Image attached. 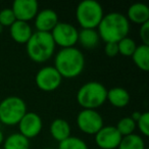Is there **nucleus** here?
Instances as JSON below:
<instances>
[{"instance_id":"nucleus-1","label":"nucleus","mask_w":149,"mask_h":149,"mask_svg":"<svg viewBox=\"0 0 149 149\" xmlns=\"http://www.w3.org/2000/svg\"><path fill=\"white\" fill-rule=\"evenodd\" d=\"M97 29L98 35L104 43H118L125 37H128L130 22L125 15L112 11L103 15Z\"/></svg>"},{"instance_id":"nucleus-2","label":"nucleus","mask_w":149,"mask_h":149,"mask_svg":"<svg viewBox=\"0 0 149 149\" xmlns=\"http://www.w3.org/2000/svg\"><path fill=\"white\" fill-rule=\"evenodd\" d=\"M53 66L62 78L72 79L84 70L85 57L83 52L76 47L61 48L54 57Z\"/></svg>"},{"instance_id":"nucleus-3","label":"nucleus","mask_w":149,"mask_h":149,"mask_svg":"<svg viewBox=\"0 0 149 149\" xmlns=\"http://www.w3.org/2000/svg\"><path fill=\"white\" fill-rule=\"evenodd\" d=\"M55 43L51 34L47 32H33V35L26 43L27 54L33 61L42 63L53 56L55 51Z\"/></svg>"},{"instance_id":"nucleus-4","label":"nucleus","mask_w":149,"mask_h":149,"mask_svg":"<svg viewBox=\"0 0 149 149\" xmlns=\"http://www.w3.org/2000/svg\"><path fill=\"white\" fill-rule=\"evenodd\" d=\"M76 97L83 109L96 110L106 101L107 89L100 82L90 81L79 88Z\"/></svg>"},{"instance_id":"nucleus-5","label":"nucleus","mask_w":149,"mask_h":149,"mask_svg":"<svg viewBox=\"0 0 149 149\" xmlns=\"http://www.w3.org/2000/svg\"><path fill=\"white\" fill-rule=\"evenodd\" d=\"M103 15L102 5L96 0H84L76 8V19L82 29H96Z\"/></svg>"},{"instance_id":"nucleus-6","label":"nucleus","mask_w":149,"mask_h":149,"mask_svg":"<svg viewBox=\"0 0 149 149\" xmlns=\"http://www.w3.org/2000/svg\"><path fill=\"white\" fill-rule=\"evenodd\" d=\"M27 103L19 96H8L0 101V123L15 126L27 112Z\"/></svg>"},{"instance_id":"nucleus-7","label":"nucleus","mask_w":149,"mask_h":149,"mask_svg":"<svg viewBox=\"0 0 149 149\" xmlns=\"http://www.w3.org/2000/svg\"><path fill=\"white\" fill-rule=\"evenodd\" d=\"M50 34L55 45L60 46L61 48L74 47L78 43L79 30L70 23L58 22Z\"/></svg>"},{"instance_id":"nucleus-8","label":"nucleus","mask_w":149,"mask_h":149,"mask_svg":"<svg viewBox=\"0 0 149 149\" xmlns=\"http://www.w3.org/2000/svg\"><path fill=\"white\" fill-rule=\"evenodd\" d=\"M76 122L80 131L87 135H95L103 127L101 114L94 109H82L78 113Z\"/></svg>"},{"instance_id":"nucleus-9","label":"nucleus","mask_w":149,"mask_h":149,"mask_svg":"<svg viewBox=\"0 0 149 149\" xmlns=\"http://www.w3.org/2000/svg\"><path fill=\"white\" fill-rule=\"evenodd\" d=\"M62 77L54 66H43L36 74L35 83L40 90L44 92H51L60 86Z\"/></svg>"},{"instance_id":"nucleus-10","label":"nucleus","mask_w":149,"mask_h":149,"mask_svg":"<svg viewBox=\"0 0 149 149\" xmlns=\"http://www.w3.org/2000/svg\"><path fill=\"white\" fill-rule=\"evenodd\" d=\"M122 138L116 126H103L95 134V143L100 149H118Z\"/></svg>"},{"instance_id":"nucleus-11","label":"nucleus","mask_w":149,"mask_h":149,"mask_svg":"<svg viewBox=\"0 0 149 149\" xmlns=\"http://www.w3.org/2000/svg\"><path fill=\"white\" fill-rule=\"evenodd\" d=\"M17 126H19V134L30 140L31 138H35L40 134L43 127V122L41 116L38 113L33 111H27L19 120Z\"/></svg>"},{"instance_id":"nucleus-12","label":"nucleus","mask_w":149,"mask_h":149,"mask_svg":"<svg viewBox=\"0 0 149 149\" xmlns=\"http://www.w3.org/2000/svg\"><path fill=\"white\" fill-rule=\"evenodd\" d=\"M11 9L17 21L29 23V21L35 19L39 11V3L36 0H15Z\"/></svg>"},{"instance_id":"nucleus-13","label":"nucleus","mask_w":149,"mask_h":149,"mask_svg":"<svg viewBox=\"0 0 149 149\" xmlns=\"http://www.w3.org/2000/svg\"><path fill=\"white\" fill-rule=\"evenodd\" d=\"M59 22L58 15L51 8H44L38 11L35 17V27L39 32H50Z\"/></svg>"},{"instance_id":"nucleus-14","label":"nucleus","mask_w":149,"mask_h":149,"mask_svg":"<svg viewBox=\"0 0 149 149\" xmlns=\"http://www.w3.org/2000/svg\"><path fill=\"white\" fill-rule=\"evenodd\" d=\"M9 31L13 40L19 44H26L33 35V30L30 24L23 21H15L9 27Z\"/></svg>"},{"instance_id":"nucleus-15","label":"nucleus","mask_w":149,"mask_h":149,"mask_svg":"<svg viewBox=\"0 0 149 149\" xmlns=\"http://www.w3.org/2000/svg\"><path fill=\"white\" fill-rule=\"evenodd\" d=\"M127 19L138 25L149 22V7L145 3L136 2L130 5L127 11Z\"/></svg>"},{"instance_id":"nucleus-16","label":"nucleus","mask_w":149,"mask_h":149,"mask_svg":"<svg viewBox=\"0 0 149 149\" xmlns=\"http://www.w3.org/2000/svg\"><path fill=\"white\" fill-rule=\"evenodd\" d=\"M49 132L52 138L59 143L70 136L72 130H70V126L68 120L63 118H55L50 124Z\"/></svg>"},{"instance_id":"nucleus-17","label":"nucleus","mask_w":149,"mask_h":149,"mask_svg":"<svg viewBox=\"0 0 149 149\" xmlns=\"http://www.w3.org/2000/svg\"><path fill=\"white\" fill-rule=\"evenodd\" d=\"M106 100L109 101L111 105L118 108H123L127 106L130 102V93L128 90L123 87H113L107 90Z\"/></svg>"},{"instance_id":"nucleus-18","label":"nucleus","mask_w":149,"mask_h":149,"mask_svg":"<svg viewBox=\"0 0 149 149\" xmlns=\"http://www.w3.org/2000/svg\"><path fill=\"white\" fill-rule=\"evenodd\" d=\"M100 37L96 29H81L78 34V42L86 49H93L98 45Z\"/></svg>"},{"instance_id":"nucleus-19","label":"nucleus","mask_w":149,"mask_h":149,"mask_svg":"<svg viewBox=\"0 0 149 149\" xmlns=\"http://www.w3.org/2000/svg\"><path fill=\"white\" fill-rule=\"evenodd\" d=\"M132 59L137 68L147 72L149 70V45H137L134 53L132 54Z\"/></svg>"},{"instance_id":"nucleus-20","label":"nucleus","mask_w":149,"mask_h":149,"mask_svg":"<svg viewBox=\"0 0 149 149\" xmlns=\"http://www.w3.org/2000/svg\"><path fill=\"white\" fill-rule=\"evenodd\" d=\"M2 149H30V140L19 133H13L4 139Z\"/></svg>"},{"instance_id":"nucleus-21","label":"nucleus","mask_w":149,"mask_h":149,"mask_svg":"<svg viewBox=\"0 0 149 149\" xmlns=\"http://www.w3.org/2000/svg\"><path fill=\"white\" fill-rule=\"evenodd\" d=\"M118 149H146V145L142 137L134 133L123 137Z\"/></svg>"},{"instance_id":"nucleus-22","label":"nucleus","mask_w":149,"mask_h":149,"mask_svg":"<svg viewBox=\"0 0 149 149\" xmlns=\"http://www.w3.org/2000/svg\"><path fill=\"white\" fill-rule=\"evenodd\" d=\"M57 149H89L88 145L83 139L79 137L70 136L68 139L61 141L58 144Z\"/></svg>"},{"instance_id":"nucleus-23","label":"nucleus","mask_w":149,"mask_h":149,"mask_svg":"<svg viewBox=\"0 0 149 149\" xmlns=\"http://www.w3.org/2000/svg\"><path fill=\"white\" fill-rule=\"evenodd\" d=\"M116 128L123 137L129 136L131 134H134V131L136 129V123L130 116H125L116 123Z\"/></svg>"},{"instance_id":"nucleus-24","label":"nucleus","mask_w":149,"mask_h":149,"mask_svg":"<svg viewBox=\"0 0 149 149\" xmlns=\"http://www.w3.org/2000/svg\"><path fill=\"white\" fill-rule=\"evenodd\" d=\"M136 47L137 44L135 40H133L130 37H125L124 39L118 42V54H122L124 56H132Z\"/></svg>"},{"instance_id":"nucleus-25","label":"nucleus","mask_w":149,"mask_h":149,"mask_svg":"<svg viewBox=\"0 0 149 149\" xmlns=\"http://www.w3.org/2000/svg\"><path fill=\"white\" fill-rule=\"evenodd\" d=\"M17 21L13 9L6 7L0 10V26L2 27H10Z\"/></svg>"},{"instance_id":"nucleus-26","label":"nucleus","mask_w":149,"mask_h":149,"mask_svg":"<svg viewBox=\"0 0 149 149\" xmlns=\"http://www.w3.org/2000/svg\"><path fill=\"white\" fill-rule=\"evenodd\" d=\"M136 128L140 130L141 134L145 137L149 136V112L144 111L141 112V116L139 120L136 122Z\"/></svg>"},{"instance_id":"nucleus-27","label":"nucleus","mask_w":149,"mask_h":149,"mask_svg":"<svg viewBox=\"0 0 149 149\" xmlns=\"http://www.w3.org/2000/svg\"><path fill=\"white\" fill-rule=\"evenodd\" d=\"M139 36L142 41V44L149 45V22L144 23L140 26L139 29Z\"/></svg>"},{"instance_id":"nucleus-28","label":"nucleus","mask_w":149,"mask_h":149,"mask_svg":"<svg viewBox=\"0 0 149 149\" xmlns=\"http://www.w3.org/2000/svg\"><path fill=\"white\" fill-rule=\"evenodd\" d=\"M104 53L108 57H114L118 54V43H113V42H108L105 43L104 46Z\"/></svg>"},{"instance_id":"nucleus-29","label":"nucleus","mask_w":149,"mask_h":149,"mask_svg":"<svg viewBox=\"0 0 149 149\" xmlns=\"http://www.w3.org/2000/svg\"><path fill=\"white\" fill-rule=\"evenodd\" d=\"M140 116H141V112H140V111H134V112H132V114H131L130 118H132V120H134L135 123H136L137 120H139V118H140Z\"/></svg>"},{"instance_id":"nucleus-30","label":"nucleus","mask_w":149,"mask_h":149,"mask_svg":"<svg viewBox=\"0 0 149 149\" xmlns=\"http://www.w3.org/2000/svg\"><path fill=\"white\" fill-rule=\"evenodd\" d=\"M4 135H3V133H2V131L0 130V145L1 144H3V141H4Z\"/></svg>"},{"instance_id":"nucleus-31","label":"nucleus","mask_w":149,"mask_h":149,"mask_svg":"<svg viewBox=\"0 0 149 149\" xmlns=\"http://www.w3.org/2000/svg\"><path fill=\"white\" fill-rule=\"evenodd\" d=\"M2 30H3V27L2 26H0V33H2Z\"/></svg>"},{"instance_id":"nucleus-32","label":"nucleus","mask_w":149,"mask_h":149,"mask_svg":"<svg viewBox=\"0 0 149 149\" xmlns=\"http://www.w3.org/2000/svg\"><path fill=\"white\" fill-rule=\"evenodd\" d=\"M42 149H55V148H51V147H46V148H42Z\"/></svg>"},{"instance_id":"nucleus-33","label":"nucleus","mask_w":149,"mask_h":149,"mask_svg":"<svg viewBox=\"0 0 149 149\" xmlns=\"http://www.w3.org/2000/svg\"><path fill=\"white\" fill-rule=\"evenodd\" d=\"M0 149H2V148H1V147H0Z\"/></svg>"},{"instance_id":"nucleus-34","label":"nucleus","mask_w":149,"mask_h":149,"mask_svg":"<svg viewBox=\"0 0 149 149\" xmlns=\"http://www.w3.org/2000/svg\"><path fill=\"white\" fill-rule=\"evenodd\" d=\"M146 149H148V148H147V147H146Z\"/></svg>"}]
</instances>
